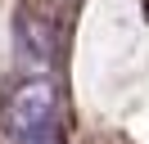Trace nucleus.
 <instances>
[{
    "mask_svg": "<svg viewBox=\"0 0 149 144\" xmlns=\"http://www.w3.org/2000/svg\"><path fill=\"white\" fill-rule=\"evenodd\" d=\"M59 117V86L50 77H27L9 90L5 108H0V126L9 140H36V135H50Z\"/></svg>",
    "mask_w": 149,
    "mask_h": 144,
    "instance_id": "1",
    "label": "nucleus"
},
{
    "mask_svg": "<svg viewBox=\"0 0 149 144\" xmlns=\"http://www.w3.org/2000/svg\"><path fill=\"white\" fill-rule=\"evenodd\" d=\"M18 144H54L50 135H36V140H18Z\"/></svg>",
    "mask_w": 149,
    "mask_h": 144,
    "instance_id": "2",
    "label": "nucleus"
}]
</instances>
